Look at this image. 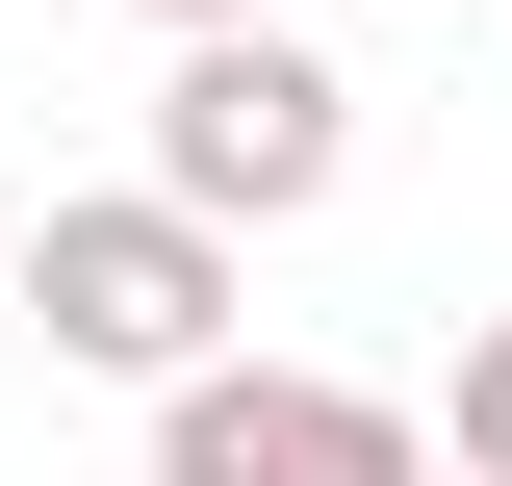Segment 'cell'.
Listing matches in <instances>:
<instances>
[{
	"label": "cell",
	"mask_w": 512,
	"mask_h": 486,
	"mask_svg": "<svg viewBox=\"0 0 512 486\" xmlns=\"http://www.w3.org/2000/svg\"><path fill=\"white\" fill-rule=\"evenodd\" d=\"M359 180V77L308 52V26H231V52H180L154 77V205H180V231H308V205Z\"/></svg>",
	"instance_id": "obj_1"
},
{
	"label": "cell",
	"mask_w": 512,
	"mask_h": 486,
	"mask_svg": "<svg viewBox=\"0 0 512 486\" xmlns=\"http://www.w3.org/2000/svg\"><path fill=\"white\" fill-rule=\"evenodd\" d=\"M26 333H52L77 384H154V410H180V384L231 359V231H180L154 180L26 205Z\"/></svg>",
	"instance_id": "obj_2"
},
{
	"label": "cell",
	"mask_w": 512,
	"mask_h": 486,
	"mask_svg": "<svg viewBox=\"0 0 512 486\" xmlns=\"http://www.w3.org/2000/svg\"><path fill=\"white\" fill-rule=\"evenodd\" d=\"M154 486H436V410H384L333 359H205L154 410Z\"/></svg>",
	"instance_id": "obj_3"
},
{
	"label": "cell",
	"mask_w": 512,
	"mask_h": 486,
	"mask_svg": "<svg viewBox=\"0 0 512 486\" xmlns=\"http://www.w3.org/2000/svg\"><path fill=\"white\" fill-rule=\"evenodd\" d=\"M436 461H461V486H512V307L436 359Z\"/></svg>",
	"instance_id": "obj_4"
},
{
	"label": "cell",
	"mask_w": 512,
	"mask_h": 486,
	"mask_svg": "<svg viewBox=\"0 0 512 486\" xmlns=\"http://www.w3.org/2000/svg\"><path fill=\"white\" fill-rule=\"evenodd\" d=\"M154 26H180V52H231V26H282V0H154Z\"/></svg>",
	"instance_id": "obj_5"
}]
</instances>
